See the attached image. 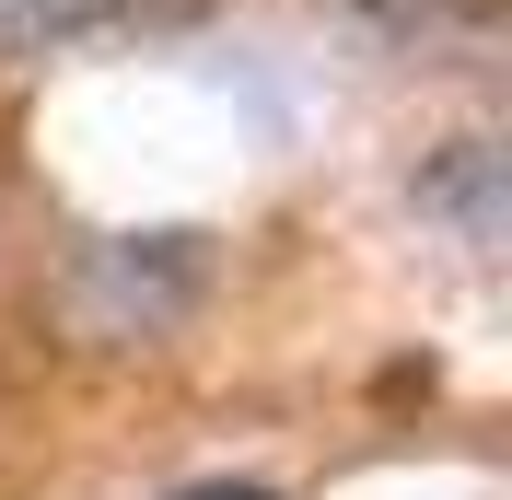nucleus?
Returning <instances> with one entry per match:
<instances>
[{
  "mask_svg": "<svg viewBox=\"0 0 512 500\" xmlns=\"http://www.w3.org/2000/svg\"><path fill=\"white\" fill-rule=\"evenodd\" d=\"M175 500H280V489H256V477H198V489H175Z\"/></svg>",
  "mask_w": 512,
  "mask_h": 500,
  "instance_id": "obj_3",
  "label": "nucleus"
},
{
  "mask_svg": "<svg viewBox=\"0 0 512 500\" xmlns=\"http://www.w3.org/2000/svg\"><path fill=\"white\" fill-rule=\"evenodd\" d=\"M140 12L152 0H0V59H59V47H94Z\"/></svg>",
  "mask_w": 512,
  "mask_h": 500,
  "instance_id": "obj_1",
  "label": "nucleus"
},
{
  "mask_svg": "<svg viewBox=\"0 0 512 500\" xmlns=\"http://www.w3.org/2000/svg\"><path fill=\"white\" fill-rule=\"evenodd\" d=\"M431 198H454L478 245H489V233H501V210H489V152H478V140H466V175H454V187H431Z\"/></svg>",
  "mask_w": 512,
  "mask_h": 500,
  "instance_id": "obj_2",
  "label": "nucleus"
}]
</instances>
